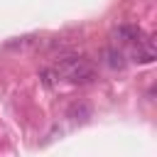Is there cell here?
Segmentation results:
<instances>
[{
	"mask_svg": "<svg viewBox=\"0 0 157 157\" xmlns=\"http://www.w3.org/2000/svg\"><path fill=\"white\" fill-rule=\"evenodd\" d=\"M71 83H88V81H93L96 78V69H93V64L83 56L71 71H69V76H66Z\"/></svg>",
	"mask_w": 157,
	"mask_h": 157,
	"instance_id": "1",
	"label": "cell"
},
{
	"mask_svg": "<svg viewBox=\"0 0 157 157\" xmlns=\"http://www.w3.org/2000/svg\"><path fill=\"white\" fill-rule=\"evenodd\" d=\"M115 37H118L120 42H125V44H137V42H142V32H140V27H135V25H120V27L115 29Z\"/></svg>",
	"mask_w": 157,
	"mask_h": 157,
	"instance_id": "2",
	"label": "cell"
},
{
	"mask_svg": "<svg viewBox=\"0 0 157 157\" xmlns=\"http://www.w3.org/2000/svg\"><path fill=\"white\" fill-rule=\"evenodd\" d=\"M132 59L137 61V64H150V61H155V47H152V42H137L135 44V52H132Z\"/></svg>",
	"mask_w": 157,
	"mask_h": 157,
	"instance_id": "3",
	"label": "cell"
},
{
	"mask_svg": "<svg viewBox=\"0 0 157 157\" xmlns=\"http://www.w3.org/2000/svg\"><path fill=\"white\" fill-rule=\"evenodd\" d=\"M69 118H71L74 123H88V120H91V108H88V103H83V101L71 103V105H69Z\"/></svg>",
	"mask_w": 157,
	"mask_h": 157,
	"instance_id": "4",
	"label": "cell"
},
{
	"mask_svg": "<svg viewBox=\"0 0 157 157\" xmlns=\"http://www.w3.org/2000/svg\"><path fill=\"white\" fill-rule=\"evenodd\" d=\"M105 61H108V66L110 69H125V54L120 52V49H115V47H110L108 52H105Z\"/></svg>",
	"mask_w": 157,
	"mask_h": 157,
	"instance_id": "5",
	"label": "cell"
},
{
	"mask_svg": "<svg viewBox=\"0 0 157 157\" xmlns=\"http://www.w3.org/2000/svg\"><path fill=\"white\" fill-rule=\"evenodd\" d=\"M52 78H54V71H52V69H44V71H42V83H44L47 88H52V83H54Z\"/></svg>",
	"mask_w": 157,
	"mask_h": 157,
	"instance_id": "6",
	"label": "cell"
}]
</instances>
